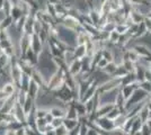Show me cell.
Here are the masks:
<instances>
[{
  "instance_id": "obj_4",
  "label": "cell",
  "mask_w": 151,
  "mask_h": 135,
  "mask_svg": "<svg viewBox=\"0 0 151 135\" xmlns=\"http://www.w3.org/2000/svg\"><path fill=\"white\" fill-rule=\"evenodd\" d=\"M50 114L53 116V118H65L67 109L59 106H52L50 109Z\"/></svg>"
},
{
  "instance_id": "obj_9",
  "label": "cell",
  "mask_w": 151,
  "mask_h": 135,
  "mask_svg": "<svg viewBox=\"0 0 151 135\" xmlns=\"http://www.w3.org/2000/svg\"><path fill=\"white\" fill-rule=\"evenodd\" d=\"M116 69H117V65L115 64L114 62H109L108 64H107V66L104 69V72L106 73V74H108L109 77H113L114 76V73L116 72Z\"/></svg>"
},
{
  "instance_id": "obj_15",
  "label": "cell",
  "mask_w": 151,
  "mask_h": 135,
  "mask_svg": "<svg viewBox=\"0 0 151 135\" xmlns=\"http://www.w3.org/2000/svg\"><path fill=\"white\" fill-rule=\"evenodd\" d=\"M108 63H109V62L107 61L106 59L101 58V60L98 61V63L96 64V66H95V68H96V69H98V70H104V69L107 66V64H108Z\"/></svg>"
},
{
  "instance_id": "obj_23",
  "label": "cell",
  "mask_w": 151,
  "mask_h": 135,
  "mask_svg": "<svg viewBox=\"0 0 151 135\" xmlns=\"http://www.w3.org/2000/svg\"><path fill=\"white\" fill-rule=\"evenodd\" d=\"M148 70H149L151 72V62H150V64H149V68H148Z\"/></svg>"
},
{
  "instance_id": "obj_11",
  "label": "cell",
  "mask_w": 151,
  "mask_h": 135,
  "mask_svg": "<svg viewBox=\"0 0 151 135\" xmlns=\"http://www.w3.org/2000/svg\"><path fill=\"white\" fill-rule=\"evenodd\" d=\"M121 39V34L116 32V31H114V32L109 33V37H108V41L111 42V43H113V44L117 45L119 44V42H120Z\"/></svg>"
},
{
  "instance_id": "obj_3",
  "label": "cell",
  "mask_w": 151,
  "mask_h": 135,
  "mask_svg": "<svg viewBox=\"0 0 151 135\" xmlns=\"http://www.w3.org/2000/svg\"><path fill=\"white\" fill-rule=\"evenodd\" d=\"M129 17L132 20L133 25H140V24H142L145 21V18L143 15H141V14L138 13L134 9H131V11L129 13Z\"/></svg>"
},
{
  "instance_id": "obj_1",
  "label": "cell",
  "mask_w": 151,
  "mask_h": 135,
  "mask_svg": "<svg viewBox=\"0 0 151 135\" xmlns=\"http://www.w3.org/2000/svg\"><path fill=\"white\" fill-rule=\"evenodd\" d=\"M68 71H69L70 77H78L82 71V61L81 60H76L73 63L68 66Z\"/></svg>"
},
{
  "instance_id": "obj_16",
  "label": "cell",
  "mask_w": 151,
  "mask_h": 135,
  "mask_svg": "<svg viewBox=\"0 0 151 135\" xmlns=\"http://www.w3.org/2000/svg\"><path fill=\"white\" fill-rule=\"evenodd\" d=\"M140 88L143 89L145 91H147L151 96V82L150 81H143V82H141V84H140Z\"/></svg>"
},
{
  "instance_id": "obj_12",
  "label": "cell",
  "mask_w": 151,
  "mask_h": 135,
  "mask_svg": "<svg viewBox=\"0 0 151 135\" xmlns=\"http://www.w3.org/2000/svg\"><path fill=\"white\" fill-rule=\"evenodd\" d=\"M49 113H50V110L45 109L43 107L36 108V110H35V118H45L46 116L49 115Z\"/></svg>"
},
{
  "instance_id": "obj_20",
  "label": "cell",
  "mask_w": 151,
  "mask_h": 135,
  "mask_svg": "<svg viewBox=\"0 0 151 135\" xmlns=\"http://www.w3.org/2000/svg\"><path fill=\"white\" fill-rule=\"evenodd\" d=\"M43 135H57V134H55V129H49Z\"/></svg>"
},
{
  "instance_id": "obj_10",
  "label": "cell",
  "mask_w": 151,
  "mask_h": 135,
  "mask_svg": "<svg viewBox=\"0 0 151 135\" xmlns=\"http://www.w3.org/2000/svg\"><path fill=\"white\" fill-rule=\"evenodd\" d=\"M129 29H130V26L125 24V23H123V24H117L116 25V28H115V31L121 34V35H125L129 33Z\"/></svg>"
},
{
  "instance_id": "obj_6",
  "label": "cell",
  "mask_w": 151,
  "mask_h": 135,
  "mask_svg": "<svg viewBox=\"0 0 151 135\" xmlns=\"http://www.w3.org/2000/svg\"><path fill=\"white\" fill-rule=\"evenodd\" d=\"M63 125L65 126V129H68L69 132L73 131L76 127H78L79 125V121L78 119H70V118H64V123Z\"/></svg>"
},
{
  "instance_id": "obj_25",
  "label": "cell",
  "mask_w": 151,
  "mask_h": 135,
  "mask_svg": "<svg viewBox=\"0 0 151 135\" xmlns=\"http://www.w3.org/2000/svg\"><path fill=\"white\" fill-rule=\"evenodd\" d=\"M150 17H151V14H150Z\"/></svg>"
},
{
  "instance_id": "obj_5",
  "label": "cell",
  "mask_w": 151,
  "mask_h": 135,
  "mask_svg": "<svg viewBox=\"0 0 151 135\" xmlns=\"http://www.w3.org/2000/svg\"><path fill=\"white\" fill-rule=\"evenodd\" d=\"M73 52H75L77 60H83L87 56V46L86 45H77Z\"/></svg>"
},
{
  "instance_id": "obj_21",
  "label": "cell",
  "mask_w": 151,
  "mask_h": 135,
  "mask_svg": "<svg viewBox=\"0 0 151 135\" xmlns=\"http://www.w3.org/2000/svg\"><path fill=\"white\" fill-rule=\"evenodd\" d=\"M5 135H16V133H15V131H12V129H8L6 132V134Z\"/></svg>"
},
{
  "instance_id": "obj_18",
  "label": "cell",
  "mask_w": 151,
  "mask_h": 135,
  "mask_svg": "<svg viewBox=\"0 0 151 135\" xmlns=\"http://www.w3.org/2000/svg\"><path fill=\"white\" fill-rule=\"evenodd\" d=\"M143 24H145V26L147 27V29L150 32V31H151V17H150V16L145 17V21H143Z\"/></svg>"
},
{
  "instance_id": "obj_2",
  "label": "cell",
  "mask_w": 151,
  "mask_h": 135,
  "mask_svg": "<svg viewBox=\"0 0 151 135\" xmlns=\"http://www.w3.org/2000/svg\"><path fill=\"white\" fill-rule=\"evenodd\" d=\"M135 52L140 55V58H145V59H150L151 58V52L150 50L143 44H137L133 47Z\"/></svg>"
},
{
  "instance_id": "obj_13",
  "label": "cell",
  "mask_w": 151,
  "mask_h": 135,
  "mask_svg": "<svg viewBox=\"0 0 151 135\" xmlns=\"http://www.w3.org/2000/svg\"><path fill=\"white\" fill-rule=\"evenodd\" d=\"M101 55H103L104 59H106L108 62H113V52H112V50L104 49V50L101 51Z\"/></svg>"
},
{
  "instance_id": "obj_24",
  "label": "cell",
  "mask_w": 151,
  "mask_h": 135,
  "mask_svg": "<svg viewBox=\"0 0 151 135\" xmlns=\"http://www.w3.org/2000/svg\"><path fill=\"white\" fill-rule=\"evenodd\" d=\"M149 33H150V34H151V31H150V32H149Z\"/></svg>"
},
{
  "instance_id": "obj_7",
  "label": "cell",
  "mask_w": 151,
  "mask_h": 135,
  "mask_svg": "<svg viewBox=\"0 0 151 135\" xmlns=\"http://www.w3.org/2000/svg\"><path fill=\"white\" fill-rule=\"evenodd\" d=\"M1 90L4 91V94H5L7 97H12V96H14L16 88H15V84H14L8 82V84H6L2 88H1Z\"/></svg>"
},
{
  "instance_id": "obj_8",
  "label": "cell",
  "mask_w": 151,
  "mask_h": 135,
  "mask_svg": "<svg viewBox=\"0 0 151 135\" xmlns=\"http://www.w3.org/2000/svg\"><path fill=\"white\" fill-rule=\"evenodd\" d=\"M123 66L125 68V70L129 72V73H134L135 72V69H137V63H134L132 61H129V60H126L123 62Z\"/></svg>"
},
{
  "instance_id": "obj_19",
  "label": "cell",
  "mask_w": 151,
  "mask_h": 135,
  "mask_svg": "<svg viewBox=\"0 0 151 135\" xmlns=\"http://www.w3.org/2000/svg\"><path fill=\"white\" fill-rule=\"evenodd\" d=\"M130 5H132V6H134V5H141V4H148V2H145V0H126Z\"/></svg>"
},
{
  "instance_id": "obj_22",
  "label": "cell",
  "mask_w": 151,
  "mask_h": 135,
  "mask_svg": "<svg viewBox=\"0 0 151 135\" xmlns=\"http://www.w3.org/2000/svg\"><path fill=\"white\" fill-rule=\"evenodd\" d=\"M1 41H2V34L0 32V43H1Z\"/></svg>"
},
{
  "instance_id": "obj_17",
  "label": "cell",
  "mask_w": 151,
  "mask_h": 135,
  "mask_svg": "<svg viewBox=\"0 0 151 135\" xmlns=\"http://www.w3.org/2000/svg\"><path fill=\"white\" fill-rule=\"evenodd\" d=\"M15 133H16V135H27V129L24 127V126H22V127L16 129Z\"/></svg>"
},
{
  "instance_id": "obj_14",
  "label": "cell",
  "mask_w": 151,
  "mask_h": 135,
  "mask_svg": "<svg viewBox=\"0 0 151 135\" xmlns=\"http://www.w3.org/2000/svg\"><path fill=\"white\" fill-rule=\"evenodd\" d=\"M63 123H64V118H53V121H52L50 125L55 129L58 127H60V126H62Z\"/></svg>"
}]
</instances>
